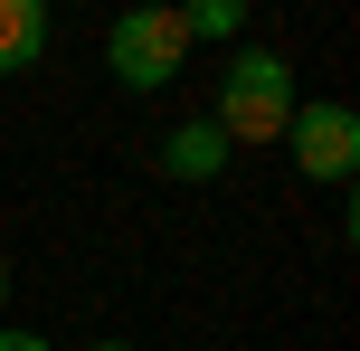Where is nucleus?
Returning <instances> with one entry per match:
<instances>
[{"label":"nucleus","mask_w":360,"mask_h":351,"mask_svg":"<svg viewBox=\"0 0 360 351\" xmlns=\"http://www.w3.org/2000/svg\"><path fill=\"white\" fill-rule=\"evenodd\" d=\"M0 295H10V257H0Z\"/></svg>","instance_id":"nucleus-8"},{"label":"nucleus","mask_w":360,"mask_h":351,"mask_svg":"<svg viewBox=\"0 0 360 351\" xmlns=\"http://www.w3.org/2000/svg\"><path fill=\"white\" fill-rule=\"evenodd\" d=\"M95 351H133V342H95Z\"/></svg>","instance_id":"nucleus-9"},{"label":"nucleus","mask_w":360,"mask_h":351,"mask_svg":"<svg viewBox=\"0 0 360 351\" xmlns=\"http://www.w3.org/2000/svg\"><path fill=\"white\" fill-rule=\"evenodd\" d=\"M105 57H114V76H124L133 95H152V86H171L180 76V57H190V29H180V10H124L114 19V38H105Z\"/></svg>","instance_id":"nucleus-2"},{"label":"nucleus","mask_w":360,"mask_h":351,"mask_svg":"<svg viewBox=\"0 0 360 351\" xmlns=\"http://www.w3.org/2000/svg\"><path fill=\"white\" fill-rule=\"evenodd\" d=\"M285 152H294L304 181H351V171H360V114L351 105H294Z\"/></svg>","instance_id":"nucleus-3"},{"label":"nucleus","mask_w":360,"mask_h":351,"mask_svg":"<svg viewBox=\"0 0 360 351\" xmlns=\"http://www.w3.org/2000/svg\"><path fill=\"white\" fill-rule=\"evenodd\" d=\"M180 29L190 38H237L247 29V0H199V10H180Z\"/></svg>","instance_id":"nucleus-6"},{"label":"nucleus","mask_w":360,"mask_h":351,"mask_svg":"<svg viewBox=\"0 0 360 351\" xmlns=\"http://www.w3.org/2000/svg\"><path fill=\"white\" fill-rule=\"evenodd\" d=\"M162 171H171V181H218V171H228V133H218V124H180L162 143Z\"/></svg>","instance_id":"nucleus-4"},{"label":"nucleus","mask_w":360,"mask_h":351,"mask_svg":"<svg viewBox=\"0 0 360 351\" xmlns=\"http://www.w3.org/2000/svg\"><path fill=\"white\" fill-rule=\"evenodd\" d=\"M228 143H285L294 124V67L275 48H237L228 76H218V114H209Z\"/></svg>","instance_id":"nucleus-1"},{"label":"nucleus","mask_w":360,"mask_h":351,"mask_svg":"<svg viewBox=\"0 0 360 351\" xmlns=\"http://www.w3.org/2000/svg\"><path fill=\"white\" fill-rule=\"evenodd\" d=\"M38 48H48V10L38 0H0V76L38 67Z\"/></svg>","instance_id":"nucleus-5"},{"label":"nucleus","mask_w":360,"mask_h":351,"mask_svg":"<svg viewBox=\"0 0 360 351\" xmlns=\"http://www.w3.org/2000/svg\"><path fill=\"white\" fill-rule=\"evenodd\" d=\"M0 351H48V342H38V333H0Z\"/></svg>","instance_id":"nucleus-7"}]
</instances>
